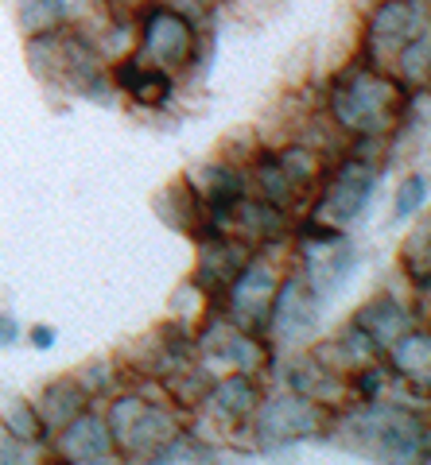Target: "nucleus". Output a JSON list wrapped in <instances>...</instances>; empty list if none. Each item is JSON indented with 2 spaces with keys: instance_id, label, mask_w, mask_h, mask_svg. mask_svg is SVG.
<instances>
[{
  "instance_id": "1",
  "label": "nucleus",
  "mask_w": 431,
  "mask_h": 465,
  "mask_svg": "<svg viewBox=\"0 0 431 465\" xmlns=\"http://www.w3.org/2000/svg\"><path fill=\"white\" fill-rule=\"evenodd\" d=\"M420 194H424V179H412L405 191H400V202H396V217H408L416 206H420Z\"/></svg>"
},
{
  "instance_id": "2",
  "label": "nucleus",
  "mask_w": 431,
  "mask_h": 465,
  "mask_svg": "<svg viewBox=\"0 0 431 465\" xmlns=\"http://www.w3.org/2000/svg\"><path fill=\"white\" fill-rule=\"evenodd\" d=\"M32 341H35V345H51V341H55V333H51V330H35V333H32Z\"/></svg>"
}]
</instances>
